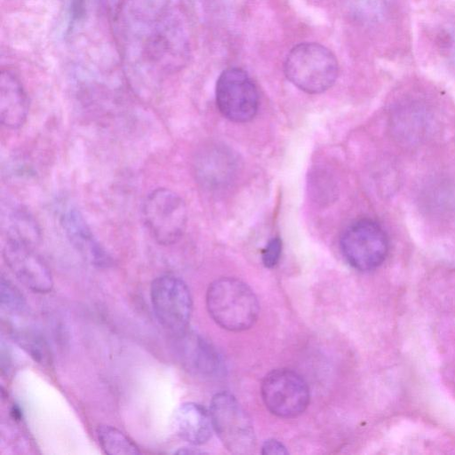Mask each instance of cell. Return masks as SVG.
Wrapping results in <instances>:
<instances>
[{
    "instance_id": "6da1fadb",
    "label": "cell",
    "mask_w": 455,
    "mask_h": 455,
    "mask_svg": "<svg viewBox=\"0 0 455 455\" xmlns=\"http://www.w3.org/2000/svg\"><path fill=\"white\" fill-rule=\"evenodd\" d=\"M206 307L216 323L232 331L251 327L259 311L252 290L233 277H222L211 283L206 293Z\"/></svg>"
},
{
    "instance_id": "7a4b0ae2",
    "label": "cell",
    "mask_w": 455,
    "mask_h": 455,
    "mask_svg": "<svg viewBox=\"0 0 455 455\" xmlns=\"http://www.w3.org/2000/svg\"><path fill=\"white\" fill-rule=\"evenodd\" d=\"M283 71L287 79L307 93H321L335 83L339 64L327 47L317 43H301L287 54Z\"/></svg>"
},
{
    "instance_id": "3957f363",
    "label": "cell",
    "mask_w": 455,
    "mask_h": 455,
    "mask_svg": "<svg viewBox=\"0 0 455 455\" xmlns=\"http://www.w3.org/2000/svg\"><path fill=\"white\" fill-rule=\"evenodd\" d=\"M142 219L153 239L160 245H172L183 235L188 222L185 201L173 190L158 188L142 204Z\"/></svg>"
},
{
    "instance_id": "277c9868",
    "label": "cell",
    "mask_w": 455,
    "mask_h": 455,
    "mask_svg": "<svg viewBox=\"0 0 455 455\" xmlns=\"http://www.w3.org/2000/svg\"><path fill=\"white\" fill-rule=\"evenodd\" d=\"M210 415L213 430L229 451L235 454L252 452L256 440L251 420L231 394H216L211 402Z\"/></svg>"
},
{
    "instance_id": "5b68a950",
    "label": "cell",
    "mask_w": 455,
    "mask_h": 455,
    "mask_svg": "<svg viewBox=\"0 0 455 455\" xmlns=\"http://www.w3.org/2000/svg\"><path fill=\"white\" fill-rule=\"evenodd\" d=\"M346 260L361 271L372 270L386 259L389 242L387 233L376 221L362 219L353 222L340 237Z\"/></svg>"
},
{
    "instance_id": "8992f818",
    "label": "cell",
    "mask_w": 455,
    "mask_h": 455,
    "mask_svg": "<svg viewBox=\"0 0 455 455\" xmlns=\"http://www.w3.org/2000/svg\"><path fill=\"white\" fill-rule=\"evenodd\" d=\"M150 299L156 317L165 330L177 335L187 330L193 304L184 281L171 275L156 278L151 283Z\"/></svg>"
},
{
    "instance_id": "52a82bcc",
    "label": "cell",
    "mask_w": 455,
    "mask_h": 455,
    "mask_svg": "<svg viewBox=\"0 0 455 455\" xmlns=\"http://www.w3.org/2000/svg\"><path fill=\"white\" fill-rule=\"evenodd\" d=\"M216 104L227 119L235 123L251 120L259 108L258 91L248 74L239 68L224 70L216 83Z\"/></svg>"
},
{
    "instance_id": "ba28073f",
    "label": "cell",
    "mask_w": 455,
    "mask_h": 455,
    "mask_svg": "<svg viewBox=\"0 0 455 455\" xmlns=\"http://www.w3.org/2000/svg\"><path fill=\"white\" fill-rule=\"evenodd\" d=\"M261 397L266 407L282 418H294L308 405L309 390L306 381L289 369L272 371L261 384Z\"/></svg>"
},
{
    "instance_id": "9c48e42d",
    "label": "cell",
    "mask_w": 455,
    "mask_h": 455,
    "mask_svg": "<svg viewBox=\"0 0 455 455\" xmlns=\"http://www.w3.org/2000/svg\"><path fill=\"white\" fill-rule=\"evenodd\" d=\"M3 257L11 272L28 289L36 293H47L52 291V273L44 259L33 249V244L6 239Z\"/></svg>"
},
{
    "instance_id": "30bf717a",
    "label": "cell",
    "mask_w": 455,
    "mask_h": 455,
    "mask_svg": "<svg viewBox=\"0 0 455 455\" xmlns=\"http://www.w3.org/2000/svg\"><path fill=\"white\" fill-rule=\"evenodd\" d=\"M61 226L70 243L86 260L97 267L109 265L110 257L95 238L79 211L71 208L63 212Z\"/></svg>"
},
{
    "instance_id": "8fae6325",
    "label": "cell",
    "mask_w": 455,
    "mask_h": 455,
    "mask_svg": "<svg viewBox=\"0 0 455 455\" xmlns=\"http://www.w3.org/2000/svg\"><path fill=\"white\" fill-rule=\"evenodd\" d=\"M28 100L19 78L10 70L0 76V120L9 129L21 127L28 117Z\"/></svg>"
},
{
    "instance_id": "7c38bea8",
    "label": "cell",
    "mask_w": 455,
    "mask_h": 455,
    "mask_svg": "<svg viewBox=\"0 0 455 455\" xmlns=\"http://www.w3.org/2000/svg\"><path fill=\"white\" fill-rule=\"evenodd\" d=\"M173 426L181 439L194 445L206 443L213 429L210 412L196 403H185L178 408Z\"/></svg>"
},
{
    "instance_id": "4fadbf2b",
    "label": "cell",
    "mask_w": 455,
    "mask_h": 455,
    "mask_svg": "<svg viewBox=\"0 0 455 455\" xmlns=\"http://www.w3.org/2000/svg\"><path fill=\"white\" fill-rule=\"evenodd\" d=\"M178 337L180 357L188 370L203 375H210L217 371L220 365L218 355L206 340L186 331Z\"/></svg>"
},
{
    "instance_id": "5bb4252c",
    "label": "cell",
    "mask_w": 455,
    "mask_h": 455,
    "mask_svg": "<svg viewBox=\"0 0 455 455\" xmlns=\"http://www.w3.org/2000/svg\"><path fill=\"white\" fill-rule=\"evenodd\" d=\"M6 239L22 241L35 244L40 238V232L35 220L24 210L14 207L3 216Z\"/></svg>"
},
{
    "instance_id": "9a60e30c",
    "label": "cell",
    "mask_w": 455,
    "mask_h": 455,
    "mask_svg": "<svg viewBox=\"0 0 455 455\" xmlns=\"http://www.w3.org/2000/svg\"><path fill=\"white\" fill-rule=\"evenodd\" d=\"M96 434L101 449L107 454L135 455L140 453L138 445L115 427L100 425L98 427Z\"/></svg>"
},
{
    "instance_id": "2e32d148",
    "label": "cell",
    "mask_w": 455,
    "mask_h": 455,
    "mask_svg": "<svg viewBox=\"0 0 455 455\" xmlns=\"http://www.w3.org/2000/svg\"><path fill=\"white\" fill-rule=\"evenodd\" d=\"M16 339L20 346L26 350L35 361L42 364L49 363V348L41 336L34 332L25 331L19 333Z\"/></svg>"
},
{
    "instance_id": "e0dca14e",
    "label": "cell",
    "mask_w": 455,
    "mask_h": 455,
    "mask_svg": "<svg viewBox=\"0 0 455 455\" xmlns=\"http://www.w3.org/2000/svg\"><path fill=\"white\" fill-rule=\"evenodd\" d=\"M1 306L7 312L17 314L26 307V300L20 290L4 276L1 278Z\"/></svg>"
},
{
    "instance_id": "ac0fdd59",
    "label": "cell",
    "mask_w": 455,
    "mask_h": 455,
    "mask_svg": "<svg viewBox=\"0 0 455 455\" xmlns=\"http://www.w3.org/2000/svg\"><path fill=\"white\" fill-rule=\"evenodd\" d=\"M282 241L278 237L272 238L262 250V262L267 267H275L281 257Z\"/></svg>"
},
{
    "instance_id": "d6986e66",
    "label": "cell",
    "mask_w": 455,
    "mask_h": 455,
    "mask_svg": "<svg viewBox=\"0 0 455 455\" xmlns=\"http://www.w3.org/2000/svg\"><path fill=\"white\" fill-rule=\"evenodd\" d=\"M263 454H286L285 446L279 441L272 439L267 440L262 446Z\"/></svg>"
},
{
    "instance_id": "ffe728a7",
    "label": "cell",
    "mask_w": 455,
    "mask_h": 455,
    "mask_svg": "<svg viewBox=\"0 0 455 455\" xmlns=\"http://www.w3.org/2000/svg\"><path fill=\"white\" fill-rule=\"evenodd\" d=\"M72 15L79 18L84 12V0H71Z\"/></svg>"
}]
</instances>
